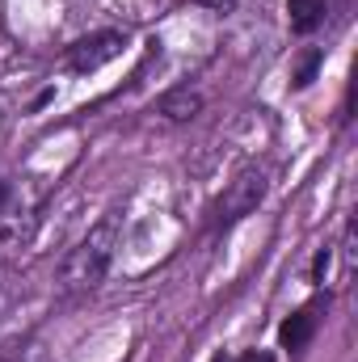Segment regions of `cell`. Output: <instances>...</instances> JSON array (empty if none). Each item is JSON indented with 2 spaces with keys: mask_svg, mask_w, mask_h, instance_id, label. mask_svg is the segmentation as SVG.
I'll list each match as a JSON object with an SVG mask.
<instances>
[{
  "mask_svg": "<svg viewBox=\"0 0 358 362\" xmlns=\"http://www.w3.org/2000/svg\"><path fill=\"white\" fill-rule=\"evenodd\" d=\"M316 320H321V316H316V308H312V303H308V308H299L295 316H287V320H282L278 341H282L287 350H304V346L312 341V333H316Z\"/></svg>",
  "mask_w": 358,
  "mask_h": 362,
  "instance_id": "5",
  "label": "cell"
},
{
  "mask_svg": "<svg viewBox=\"0 0 358 362\" xmlns=\"http://www.w3.org/2000/svg\"><path fill=\"white\" fill-rule=\"evenodd\" d=\"M266 189H270V173L262 169V165H249V169H241L236 177L228 181V189L215 198V206H211L215 223H236V219L253 215V211L262 206Z\"/></svg>",
  "mask_w": 358,
  "mask_h": 362,
  "instance_id": "2",
  "label": "cell"
},
{
  "mask_svg": "<svg viewBox=\"0 0 358 362\" xmlns=\"http://www.w3.org/2000/svg\"><path fill=\"white\" fill-rule=\"evenodd\" d=\"M202 105H207V97L194 89V85H178V89H169L156 101V110H161L169 122H190V118H198Z\"/></svg>",
  "mask_w": 358,
  "mask_h": 362,
  "instance_id": "4",
  "label": "cell"
},
{
  "mask_svg": "<svg viewBox=\"0 0 358 362\" xmlns=\"http://www.w3.org/2000/svg\"><path fill=\"white\" fill-rule=\"evenodd\" d=\"M194 4H202V8H211V13H228L236 0H194Z\"/></svg>",
  "mask_w": 358,
  "mask_h": 362,
  "instance_id": "9",
  "label": "cell"
},
{
  "mask_svg": "<svg viewBox=\"0 0 358 362\" xmlns=\"http://www.w3.org/2000/svg\"><path fill=\"white\" fill-rule=\"evenodd\" d=\"M122 245V211H105L89 232L68 249V257L59 262V291L64 295H89L105 282V274L114 266V253Z\"/></svg>",
  "mask_w": 358,
  "mask_h": 362,
  "instance_id": "1",
  "label": "cell"
},
{
  "mask_svg": "<svg viewBox=\"0 0 358 362\" xmlns=\"http://www.w3.org/2000/svg\"><path fill=\"white\" fill-rule=\"evenodd\" d=\"M287 13H291V30L295 34H312L325 21L329 0H287Z\"/></svg>",
  "mask_w": 358,
  "mask_h": 362,
  "instance_id": "6",
  "label": "cell"
},
{
  "mask_svg": "<svg viewBox=\"0 0 358 362\" xmlns=\"http://www.w3.org/2000/svg\"><path fill=\"white\" fill-rule=\"evenodd\" d=\"M236 362H274L270 354H245V358H236Z\"/></svg>",
  "mask_w": 358,
  "mask_h": 362,
  "instance_id": "10",
  "label": "cell"
},
{
  "mask_svg": "<svg viewBox=\"0 0 358 362\" xmlns=\"http://www.w3.org/2000/svg\"><path fill=\"white\" fill-rule=\"evenodd\" d=\"M329 266H333V249H321V253H316V262H312V282H325Z\"/></svg>",
  "mask_w": 358,
  "mask_h": 362,
  "instance_id": "8",
  "label": "cell"
},
{
  "mask_svg": "<svg viewBox=\"0 0 358 362\" xmlns=\"http://www.w3.org/2000/svg\"><path fill=\"white\" fill-rule=\"evenodd\" d=\"M321 59H325L321 51H308V55L299 59V68H295V76H291V81H295V89H308V85H312V76H316Z\"/></svg>",
  "mask_w": 358,
  "mask_h": 362,
  "instance_id": "7",
  "label": "cell"
},
{
  "mask_svg": "<svg viewBox=\"0 0 358 362\" xmlns=\"http://www.w3.org/2000/svg\"><path fill=\"white\" fill-rule=\"evenodd\" d=\"M122 47H127V34H118V30H101V34H89V38H76L72 47H68V55H64V64L72 68V72H97V68H105L110 59H118L122 55Z\"/></svg>",
  "mask_w": 358,
  "mask_h": 362,
  "instance_id": "3",
  "label": "cell"
},
{
  "mask_svg": "<svg viewBox=\"0 0 358 362\" xmlns=\"http://www.w3.org/2000/svg\"><path fill=\"white\" fill-rule=\"evenodd\" d=\"M4 198H8V185H4V181H0V206H4Z\"/></svg>",
  "mask_w": 358,
  "mask_h": 362,
  "instance_id": "11",
  "label": "cell"
}]
</instances>
